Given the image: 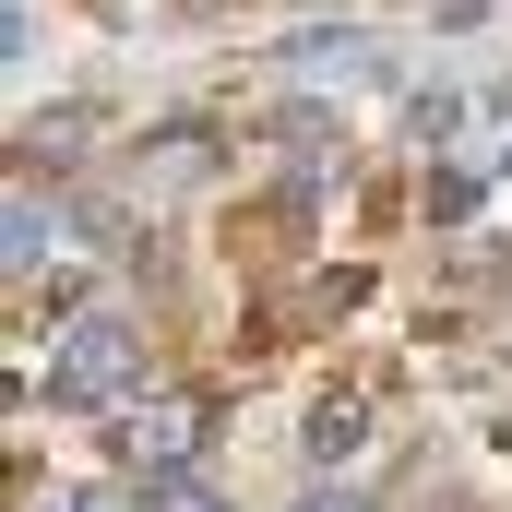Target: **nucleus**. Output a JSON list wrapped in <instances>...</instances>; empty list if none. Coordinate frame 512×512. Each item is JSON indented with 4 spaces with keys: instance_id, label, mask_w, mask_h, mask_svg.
<instances>
[{
    "instance_id": "nucleus-2",
    "label": "nucleus",
    "mask_w": 512,
    "mask_h": 512,
    "mask_svg": "<svg viewBox=\"0 0 512 512\" xmlns=\"http://www.w3.org/2000/svg\"><path fill=\"white\" fill-rule=\"evenodd\" d=\"M203 429H215V405H203V393H131V405H120V453H131V477L191 465V453H203Z\"/></svg>"
},
{
    "instance_id": "nucleus-5",
    "label": "nucleus",
    "mask_w": 512,
    "mask_h": 512,
    "mask_svg": "<svg viewBox=\"0 0 512 512\" xmlns=\"http://www.w3.org/2000/svg\"><path fill=\"white\" fill-rule=\"evenodd\" d=\"M48 512H120V501H48Z\"/></svg>"
},
{
    "instance_id": "nucleus-4",
    "label": "nucleus",
    "mask_w": 512,
    "mask_h": 512,
    "mask_svg": "<svg viewBox=\"0 0 512 512\" xmlns=\"http://www.w3.org/2000/svg\"><path fill=\"white\" fill-rule=\"evenodd\" d=\"M143 512H227V489L191 477V465H167V477H143Z\"/></svg>"
},
{
    "instance_id": "nucleus-3",
    "label": "nucleus",
    "mask_w": 512,
    "mask_h": 512,
    "mask_svg": "<svg viewBox=\"0 0 512 512\" xmlns=\"http://www.w3.org/2000/svg\"><path fill=\"white\" fill-rule=\"evenodd\" d=\"M358 441H370V405H358V393H322V405H310V465H346Z\"/></svg>"
},
{
    "instance_id": "nucleus-6",
    "label": "nucleus",
    "mask_w": 512,
    "mask_h": 512,
    "mask_svg": "<svg viewBox=\"0 0 512 512\" xmlns=\"http://www.w3.org/2000/svg\"><path fill=\"white\" fill-rule=\"evenodd\" d=\"M298 512H358V501H298Z\"/></svg>"
},
{
    "instance_id": "nucleus-1",
    "label": "nucleus",
    "mask_w": 512,
    "mask_h": 512,
    "mask_svg": "<svg viewBox=\"0 0 512 512\" xmlns=\"http://www.w3.org/2000/svg\"><path fill=\"white\" fill-rule=\"evenodd\" d=\"M143 382V334H131L120 310H72L60 334H48V393L60 405H108V393Z\"/></svg>"
},
{
    "instance_id": "nucleus-7",
    "label": "nucleus",
    "mask_w": 512,
    "mask_h": 512,
    "mask_svg": "<svg viewBox=\"0 0 512 512\" xmlns=\"http://www.w3.org/2000/svg\"><path fill=\"white\" fill-rule=\"evenodd\" d=\"M501 441H512V429H501Z\"/></svg>"
}]
</instances>
